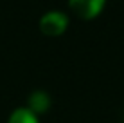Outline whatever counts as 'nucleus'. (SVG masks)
Listing matches in <instances>:
<instances>
[{
  "label": "nucleus",
  "instance_id": "nucleus-1",
  "mask_svg": "<svg viewBox=\"0 0 124 123\" xmlns=\"http://www.w3.org/2000/svg\"><path fill=\"white\" fill-rule=\"evenodd\" d=\"M68 15L63 11L52 9V11H47L40 16V22H38V27H40L41 35L49 36V38H56L65 35V31L68 29Z\"/></svg>",
  "mask_w": 124,
  "mask_h": 123
},
{
  "label": "nucleus",
  "instance_id": "nucleus-2",
  "mask_svg": "<svg viewBox=\"0 0 124 123\" xmlns=\"http://www.w3.org/2000/svg\"><path fill=\"white\" fill-rule=\"evenodd\" d=\"M106 0H68V7L81 20H93L102 13Z\"/></svg>",
  "mask_w": 124,
  "mask_h": 123
},
{
  "label": "nucleus",
  "instance_id": "nucleus-3",
  "mask_svg": "<svg viewBox=\"0 0 124 123\" xmlns=\"http://www.w3.org/2000/svg\"><path fill=\"white\" fill-rule=\"evenodd\" d=\"M50 101H52V100H50L49 92L34 91V92H31V96H29V100H27V109H31L36 116H40V114H43V112L49 111Z\"/></svg>",
  "mask_w": 124,
  "mask_h": 123
},
{
  "label": "nucleus",
  "instance_id": "nucleus-4",
  "mask_svg": "<svg viewBox=\"0 0 124 123\" xmlns=\"http://www.w3.org/2000/svg\"><path fill=\"white\" fill-rule=\"evenodd\" d=\"M7 123H40V120H38V116L31 111V109L18 107V109H15V111L9 114Z\"/></svg>",
  "mask_w": 124,
  "mask_h": 123
}]
</instances>
